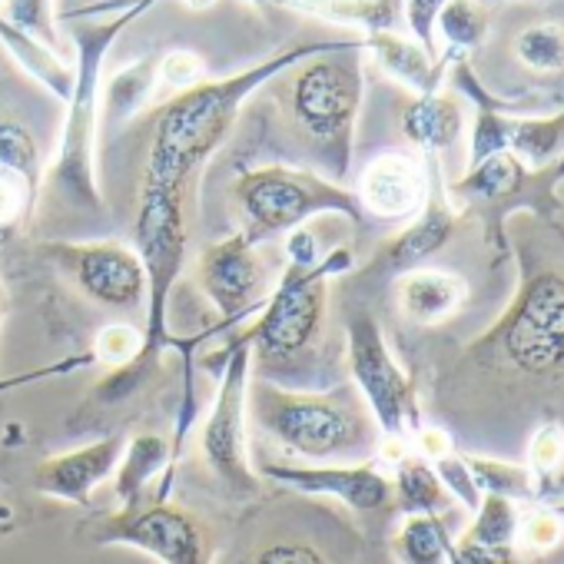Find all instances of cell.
Segmentation results:
<instances>
[{
  "label": "cell",
  "mask_w": 564,
  "mask_h": 564,
  "mask_svg": "<svg viewBox=\"0 0 564 564\" xmlns=\"http://www.w3.org/2000/svg\"><path fill=\"white\" fill-rule=\"evenodd\" d=\"M514 57L521 67L534 74H561L564 70V28L557 24H531L514 37Z\"/></svg>",
  "instance_id": "1f68e13d"
},
{
  "label": "cell",
  "mask_w": 564,
  "mask_h": 564,
  "mask_svg": "<svg viewBox=\"0 0 564 564\" xmlns=\"http://www.w3.org/2000/svg\"><path fill=\"white\" fill-rule=\"evenodd\" d=\"M448 564H518L514 547H488V544H471V541H455L448 547Z\"/></svg>",
  "instance_id": "60d3db41"
},
{
  "label": "cell",
  "mask_w": 564,
  "mask_h": 564,
  "mask_svg": "<svg viewBox=\"0 0 564 564\" xmlns=\"http://www.w3.org/2000/svg\"><path fill=\"white\" fill-rule=\"evenodd\" d=\"M362 47L379 61V67L399 80L402 87H409L415 97H425V94H435L442 90V77L445 70L452 67V54H438L432 57L419 41L399 34V31H379V34H369L362 37Z\"/></svg>",
  "instance_id": "ffe728a7"
},
{
  "label": "cell",
  "mask_w": 564,
  "mask_h": 564,
  "mask_svg": "<svg viewBox=\"0 0 564 564\" xmlns=\"http://www.w3.org/2000/svg\"><path fill=\"white\" fill-rule=\"evenodd\" d=\"M41 252L74 282V286L107 310H133L147 300V275L140 256L120 242H41Z\"/></svg>",
  "instance_id": "5bb4252c"
},
{
  "label": "cell",
  "mask_w": 564,
  "mask_h": 564,
  "mask_svg": "<svg viewBox=\"0 0 564 564\" xmlns=\"http://www.w3.org/2000/svg\"><path fill=\"white\" fill-rule=\"evenodd\" d=\"M0 44L11 51V57L41 84L47 87L57 100L67 104L70 90H74V64L64 61V54H54L51 47H44L41 41L21 34L18 28H11L4 18H0Z\"/></svg>",
  "instance_id": "d4e9b609"
},
{
  "label": "cell",
  "mask_w": 564,
  "mask_h": 564,
  "mask_svg": "<svg viewBox=\"0 0 564 564\" xmlns=\"http://www.w3.org/2000/svg\"><path fill=\"white\" fill-rule=\"evenodd\" d=\"M564 541V508H534L518 521L514 551L547 554Z\"/></svg>",
  "instance_id": "d590c367"
},
{
  "label": "cell",
  "mask_w": 564,
  "mask_h": 564,
  "mask_svg": "<svg viewBox=\"0 0 564 564\" xmlns=\"http://www.w3.org/2000/svg\"><path fill=\"white\" fill-rule=\"evenodd\" d=\"M564 147V110L554 117H514L508 153H514L528 166H547L561 156Z\"/></svg>",
  "instance_id": "83f0119b"
},
{
  "label": "cell",
  "mask_w": 564,
  "mask_h": 564,
  "mask_svg": "<svg viewBox=\"0 0 564 564\" xmlns=\"http://www.w3.org/2000/svg\"><path fill=\"white\" fill-rule=\"evenodd\" d=\"M206 366H219V389L209 405V415L199 429V455L209 475L232 501H249L262 495V478L249 462L246 445V399L252 382V352L242 343H229L219 356L206 359Z\"/></svg>",
  "instance_id": "30bf717a"
},
{
  "label": "cell",
  "mask_w": 564,
  "mask_h": 564,
  "mask_svg": "<svg viewBox=\"0 0 564 564\" xmlns=\"http://www.w3.org/2000/svg\"><path fill=\"white\" fill-rule=\"evenodd\" d=\"M206 80V61L196 51H170L160 54V87H170L176 94L196 87Z\"/></svg>",
  "instance_id": "f35d334b"
},
{
  "label": "cell",
  "mask_w": 564,
  "mask_h": 564,
  "mask_svg": "<svg viewBox=\"0 0 564 564\" xmlns=\"http://www.w3.org/2000/svg\"><path fill=\"white\" fill-rule=\"evenodd\" d=\"M286 252H290V265H316L319 262V249H316V236L310 232V223L286 232Z\"/></svg>",
  "instance_id": "b9f144b4"
},
{
  "label": "cell",
  "mask_w": 564,
  "mask_h": 564,
  "mask_svg": "<svg viewBox=\"0 0 564 564\" xmlns=\"http://www.w3.org/2000/svg\"><path fill=\"white\" fill-rule=\"evenodd\" d=\"M485 4H505V0H485Z\"/></svg>",
  "instance_id": "681fc988"
},
{
  "label": "cell",
  "mask_w": 564,
  "mask_h": 564,
  "mask_svg": "<svg viewBox=\"0 0 564 564\" xmlns=\"http://www.w3.org/2000/svg\"><path fill=\"white\" fill-rule=\"evenodd\" d=\"M412 438H415V455H422L425 462H435V458H442V455L452 452V438L442 429L422 425Z\"/></svg>",
  "instance_id": "7bdbcfd3"
},
{
  "label": "cell",
  "mask_w": 564,
  "mask_h": 564,
  "mask_svg": "<svg viewBox=\"0 0 564 564\" xmlns=\"http://www.w3.org/2000/svg\"><path fill=\"white\" fill-rule=\"evenodd\" d=\"M180 4L186 11H209V8H216V0H180Z\"/></svg>",
  "instance_id": "ee69618b"
},
{
  "label": "cell",
  "mask_w": 564,
  "mask_h": 564,
  "mask_svg": "<svg viewBox=\"0 0 564 564\" xmlns=\"http://www.w3.org/2000/svg\"><path fill=\"white\" fill-rule=\"evenodd\" d=\"M491 31V11L485 0H448L438 11L435 21V37L442 34L445 54L452 57H468L488 41Z\"/></svg>",
  "instance_id": "4316f807"
},
{
  "label": "cell",
  "mask_w": 564,
  "mask_h": 564,
  "mask_svg": "<svg viewBox=\"0 0 564 564\" xmlns=\"http://www.w3.org/2000/svg\"><path fill=\"white\" fill-rule=\"evenodd\" d=\"M140 349H143V329L130 323H110L97 333L87 362H100L110 372H117V369H127L140 356Z\"/></svg>",
  "instance_id": "e575fe53"
},
{
  "label": "cell",
  "mask_w": 564,
  "mask_h": 564,
  "mask_svg": "<svg viewBox=\"0 0 564 564\" xmlns=\"http://www.w3.org/2000/svg\"><path fill=\"white\" fill-rule=\"evenodd\" d=\"M392 501L402 514H445L452 498L438 481L432 462L415 452H405L392 465Z\"/></svg>",
  "instance_id": "cb8c5ba5"
},
{
  "label": "cell",
  "mask_w": 564,
  "mask_h": 564,
  "mask_svg": "<svg viewBox=\"0 0 564 564\" xmlns=\"http://www.w3.org/2000/svg\"><path fill=\"white\" fill-rule=\"evenodd\" d=\"M452 534L442 514H405L392 538L395 564H448Z\"/></svg>",
  "instance_id": "484cf974"
},
{
  "label": "cell",
  "mask_w": 564,
  "mask_h": 564,
  "mask_svg": "<svg viewBox=\"0 0 564 564\" xmlns=\"http://www.w3.org/2000/svg\"><path fill=\"white\" fill-rule=\"evenodd\" d=\"M160 0H113V4H97L74 14H100L110 11L100 21H84L74 28V90L67 97V113L57 140V153L51 166L44 170L47 183L61 199H67L77 209L100 213L104 193L97 180V130H100V87H104V61L110 57L120 34L137 24Z\"/></svg>",
  "instance_id": "7a4b0ae2"
},
{
  "label": "cell",
  "mask_w": 564,
  "mask_h": 564,
  "mask_svg": "<svg viewBox=\"0 0 564 564\" xmlns=\"http://www.w3.org/2000/svg\"><path fill=\"white\" fill-rule=\"evenodd\" d=\"M246 412L275 445L306 458L310 465L369 462V452H376L382 438L356 386L306 392L286 389L272 379H252Z\"/></svg>",
  "instance_id": "3957f363"
},
{
  "label": "cell",
  "mask_w": 564,
  "mask_h": 564,
  "mask_svg": "<svg viewBox=\"0 0 564 564\" xmlns=\"http://www.w3.org/2000/svg\"><path fill=\"white\" fill-rule=\"evenodd\" d=\"M478 359L501 362L528 379L564 376V272L544 269L521 282L511 306L471 346Z\"/></svg>",
  "instance_id": "ba28073f"
},
{
  "label": "cell",
  "mask_w": 564,
  "mask_h": 564,
  "mask_svg": "<svg viewBox=\"0 0 564 564\" xmlns=\"http://www.w3.org/2000/svg\"><path fill=\"white\" fill-rule=\"evenodd\" d=\"M471 524L462 534V541L471 544H488V547H514L518 538V521H521V508L511 498H498V495H481V505L471 511Z\"/></svg>",
  "instance_id": "4dcf8cb0"
},
{
  "label": "cell",
  "mask_w": 564,
  "mask_h": 564,
  "mask_svg": "<svg viewBox=\"0 0 564 564\" xmlns=\"http://www.w3.org/2000/svg\"><path fill=\"white\" fill-rule=\"evenodd\" d=\"M432 173H435V163H425L415 153L389 150L369 160L352 193L366 216L402 223L422 213L432 193Z\"/></svg>",
  "instance_id": "2e32d148"
},
{
  "label": "cell",
  "mask_w": 564,
  "mask_h": 564,
  "mask_svg": "<svg viewBox=\"0 0 564 564\" xmlns=\"http://www.w3.org/2000/svg\"><path fill=\"white\" fill-rule=\"evenodd\" d=\"M256 475H265L279 485H290L303 495L336 498L339 505L359 514H376L392 505V478L376 462H352V465L265 462Z\"/></svg>",
  "instance_id": "9a60e30c"
},
{
  "label": "cell",
  "mask_w": 564,
  "mask_h": 564,
  "mask_svg": "<svg viewBox=\"0 0 564 564\" xmlns=\"http://www.w3.org/2000/svg\"><path fill=\"white\" fill-rule=\"evenodd\" d=\"M395 300L405 319L419 326H438L468 303V282L458 272L419 265L395 275Z\"/></svg>",
  "instance_id": "d6986e66"
},
{
  "label": "cell",
  "mask_w": 564,
  "mask_h": 564,
  "mask_svg": "<svg viewBox=\"0 0 564 564\" xmlns=\"http://www.w3.org/2000/svg\"><path fill=\"white\" fill-rule=\"evenodd\" d=\"M564 183V156L551 160L547 166H528L514 153H495L465 170L462 180L448 183V203L465 216L478 213L485 226V239L495 249V259H508L505 223L511 213H538L541 219H554L561 209L557 186Z\"/></svg>",
  "instance_id": "9c48e42d"
},
{
  "label": "cell",
  "mask_w": 564,
  "mask_h": 564,
  "mask_svg": "<svg viewBox=\"0 0 564 564\" xmlns=\"http://www.w3.org/2000/svg\"><path fill=\"white\" fill-rule=\"evenodd\" d=\"M11 531H14V521L11 524H0V538H8Z\"/></svg>",
  "instance_id": "7dc6e473"
},
{
  "label": "cell",
  "mask_w": 564,
  "mask_h": 564,
  "mask_svg": "<svg viewBox=\"0 0 564 564\" xmlns=\"http://www.w3.org/2000/svg\"><path fill=\"white\" fill-rule=\"evenodd\" d=\"M352 265L356 256L346 246L333 249L316 265H286L256 319L236 333V343L249 346L252 362H286L310 352L323 336L329 279L352 272Z\"/></svg>",
  "instance_id": "52a82bcc"
},
{
  "label": "cell",
  "mask_w": 564,
  "mask_h": 564,
  "mask_svg": "<svg viewBox=\"0 0 564 564\" xmlns=\"http://www.w3.org/2000/svg\"><path fill=\"white\" fill-rule=\"evenodd\" d=\"M402 133L425 156L452 150L465 133V107L455 94H425L412 97L402 107Z\"/></svg>",
  "instance_id": "44dd1931"
},
{
  "label": "cell",
  "mask_w": 564,
  "mask_h": 564,
  "mask_svg": "<svg viewBox=\"0 0 564 564\" xmlns=\"http://www.w3.org/2000/svg\"><path fill=\"white\" fill-rule=\"evenodd\" d=\"M123 445L120 435H107L84 448L51 455L34 468V488L67 505H90L94 491L117 471Z\"/></svg>",
  "instance_id": "ac0fdd59"
},
{
  "label": "cell",
  "mask_w": 564,
  "mask_h": 564,
  "mask_svg": "<svg viewBox=\"0 0 564 564\" xmlns=\"http://www.w3.org/2000/svg\"><path fill=\"white\" fill-rule=\"evenodd\" d=\"M14 521V508L8 501H0V524H11Z\"/></svg>",
  "instance_id": "f6af8a7d"
},
{
  "label": "cell",
  "mask_w": 564,
  "mask_h": 564,
  "mask_svg": "<svg viewBox=\"0 0 564 564\" xmlns=\"http://www.w3.org/2000/svg\"><path fill=\"white\" fill-rule=\"evenodd\" d=\"M349 41L352 37L293 44V47H282L272 57L239 70V74H229L219 80L206 77L203 84H196L183 94H173L166 100L160 120H156L143 180H153L160 186L186 193L189 176L226 143V137L232 133V127L246 107V100L259 87H265L279 74L300 67L310 57L346 47Z\"/></svg>",
  "instance_id": "6da1fadb"
},
{
  "label": "cell",
  "mask_w": 564,
  "mask_h": 564,
  "mask_svg": "<svg viewBox=\"0 0 564 564\" xmlns=\"http://www.w3.org/2000/svg\"><path fill=\"white\" fill-rule=\"evenodd\" d=\"M465 465H468V471H471L481 495H498V498H511V501L541 498L531 471L524 465H518V462L488 458V455H465Z\"/></svg>",
  "instance_id": "f1b7e54d"
},
{
  "label": "cell",
  "mask_w": 564,
  "mask_h": 564,
  "mask_svg": "<svg viewBox=\"0 0 564 564\" xmlns=\"http://www.w3.org/2000/svg\"><path fill=\"white\" fill-rule=\"evenodd\" d=\"M94 538L97 544L137 547L160 564H213V541L206 524L173 501H150L133 511H113L100 521Z\"/></svg>",
  "instance_id": "7c38bea8"
},
{
  "label": "cell",
  "mask_w": 564,
  "mask_h": 564,
  "mask_svg": "<svg viewBox=\"0 0 564 564\" xmlns=\"http://www.w3.org/2000/svg\"><path fill=\"white\" fill-rule=\"evenodd\" d=\"M137 256L147 275V323H143V349L127 366L110 372L97 389L94 399L100 405H117L137 395V389L147 382V376L156 369V359L166 349H176V339L170 333V300L186 265V213H183V193L160 186L153 180L140 183V203H137Z\"/></svg>",
  "instance_id": "277c9868"
},
{
  "label": "cell",
  "mask_w": 564,
  "mask_h": 564,
  "mask_svg": "<svg viewBox=\"0 0 564 564\" xmlns=\"http://www.w3.org/2000/svg\"><path fill=\"white\" fill-rule=\"evenodd\" d=\"M249 564H333V557L306 538H275L262 544Z\"/></svg>",
  "instance_id": "8d00e7d4"
},
{
  "label": "cell",
  "mask_w": 564,
  "mask_h": 564,
  "mask_svg": "<svg viewBox=\"0 0 564 564\" xmlns=\"http://www.w3.org/2000/svg\"><path fill=\"white\" fill-rule=\"evenodd\" d=\"M232 199L242 219V236L262 246L286 236L316 216H346L352 226L366 223L356 193L329 176L293 166H256L232 180Z\"/></svg>",
  "instance_id": "8992f818"
},
{
  "label": "cell",
  "mask_w": 564,
  "mask_h": 564,
  "mask_svg": "<svg viewBox=\"0 0 564 564\" xmlns=\"http://www.w3.org/2000/svg\"><path fill=\"white\" fill-rule=\"evenodd\" d=\"M160 90V54H147L127 67H120L107 87H100V117L110 127L130 123Z\"/></svg>",
  "instance_id": "603a6c76"
},
{
  "label": "cell",
  "mask_w": 564,
  "mask_h": 564,
  "mask_svg": "<svg viewBox=\"0 0 564 564\" xmlns=\"http://www.w3.org/2000/svg\"><path fill=\"white\" fill-rule=\"evenodd\" d=\"M0 18L21 34L41 41L54 54H61V34H57V14L54 0H0Z\"/></svg>",
  "instance_id": "836d02e7"
},
{
  "label": "cell",
  "mask_w": 564,
  "mask_h": 564,
  "mask_svg": "<svg viewBox=\"0 0 564 564\" xmlns=\"http://www.w3.org/2000/svg\"><path fill=\"white\" fill-rule=\"evenodd\" d=\"M256 8H282V0H249Z\"/></svg>",
  "instance_id": "bcb514c9"
},
{
  "label": "cell",
  "mask_w": 564,
  "mask_h": 564,
  "mask_svg": "<svg viewBox=\"0 0 564 564\" xmlns=\"http://www.w3.org/2000/svg\"><path fill=\"white\" fill-rule=\"evenodd\" d=\"M0 316H4V286H0Z\"/></svg>",
  "instance_id": "c3c4849f"
},
{
  "label": "cell",
  "mask_w": 564,
  "mask_h": 564,
  "mask_svg": "<svg viewBox=\"0 0 564 564\" xmlns=\"http://www.w3.org/2000/svg\"><path fill=\"white\" fill-rule=\"evenodd\" d=\"M524 468L531 471L538 495H547L554 481L564 471V425L561 422H541L528 442V462Z\"/></svg>",
  "instance_id": "d6a6232c"
},
{
  "label": "cell",
  "mask_w": 564,
  "mask_h": 564,
  "mask_svg": "<svg viewBox=\"0 0 564 564\" xmlns=\"http://www.w3.org/2000/svg\"><path fill=\"white\" fill-rule=\"evenodd\" d=\"M196 286L219 313V323L209 329L213 336L256 316L269 296V269L259 259V246L242 232L206 246L196 256Z\"/></svg>",
  "instance_id": "4fadbf2b"
},
{
  "label": "cell",
  "mask_w": 564,
  "mask_h": 564,
  "mask_svg": "<svg viewBox=\"0 0 564 564\" xmlns=\"http://www.w3.org/2000/svg\"><path fill=\"white\" fill-rule=\"evenodd\" d=\"M0 170L18 176L31 196H41L44 186V156L37 150V140L31 137L28 127H21L18 120H0Z\"/></svg>",
  "instance_id": "f546056e"
},
{
  "label": "cell",
  "mask_w": 564,
  "mask_h": 564,
  "mask_svg": "<svg viewBox=\"0 0 564 564\" xmlns=\"http://www.w3.org/2000/svg\"><path fill=\"white\" fill-rule=\"evenodd\" d=\"M352 386L369 405L386 442H405L422 429V409L409 372L395 362L376 316L356 313L346 326Z\"/></svg>",
  "instance_id": "8fae6325"
},
{
  "label": "cell",
  "mask_w": 564,
  "mask_h": 564,
  "mask_svg": "<svg viewBox=\"0 0 564 564\" xmlns=\"http://www.w3.org/2000/svg\"><path fill=\"white\" fill-rule=\"evenodd\" d=\"M362 37L346 47L303 61L290 87V107L303 133L310 137L316 160L326 166L329 180L343 183L352 166L356 123L366 97L362 70Z\"/></svg>",
  "instance_id": "5b68a950"
},
{
  "label": "cell",
  "mask_w": 564,
  "mask_h": 564,
  "mask_svg": "<svg viewBox=\"0 0 564 564\" xmlns=\"http://www.w3.org/2000/svg\"><path fill=\"white\" fill-rule=\"evenodd\" d=\"M432 468H435L438 481L445 485L448 498H455V501L465 505L468 511H475V508L481 505V491H478V485H475V478H471V471H468V465H465V455H458V452L452 448L448 455L435 458Z\"/></svg>",
  "instance_id": "74e56055"
},
{
  "label": "cell",
  "mask_w": 564,
  "mask_h": 564,
  "mask_svg": "<svg viewBox=\"0 0 564 564\" xmlns=\"http://www.w3.org/2000/svg\"><path fill=\"white\" fill-rule=\"evenodd\" d=\"M462 213L448 203L445 189H438V170L432 173V193L422 206V213L415 219H409V226L402 232H395L379 256L372 259L369 272H382V275H402L409 269L425 265L432 256H438L458 232Z\"/></svg>",
  "instance_id": "e0dca14e"
},
{
  "label": "cell",
  "mask_w": 564,
  "mask_h": 564,
  "mask_svg": "<svg viewBox=\"0 0 564 564\" xmlns=\"http://www.w3.org/2000/svg\"><path fill=\"white\" fill-rule=\"evenodd\" d=\"M166 468H170V442L163 435H153V432L133 435L123 445L120 465L113 471V491H117L120 511L140 508L147 498V488L160 475H166Z\"/></svg>",
  "instance_id": "7402d4cb"
},
{
  "label": "cell",
  "mask_w": 564,
  "mask_h": 564,
  "mask_svg": "<svg viewBox=\"0 0 564 564\" xmlns=\"http://www.w3.org/2000/svg\"><path fill=\"white\" fill-rule=\"evenodd\" d=\"M34 203L37 199L31 196V189L18 176L0 170V236L11 232L34 209Z\"/></svg>",
  "instance_id": "ab89813d"
}]
</instances>
